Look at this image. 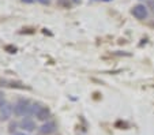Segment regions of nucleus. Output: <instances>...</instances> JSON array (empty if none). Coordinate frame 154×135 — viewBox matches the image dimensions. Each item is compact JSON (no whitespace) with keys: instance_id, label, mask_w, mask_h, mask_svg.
<instances>
[{"instance_id":"f257e3e1","label":"nucleus","mask_w":154,"mask_h":135,"mask_svg":"<svg viewBox=\"0 0 154 135\" xmlns=\"http://www.w3.org/2000/svg\"><path fill=\"white\" fill-rule=\"evenodd\" d=\"M14 113L17 116H27L32 115V105L27 100H19L17 104L14 105Z\"/></svg>"},{"instance_id":"f03ea898","label":"nucleus","mask_w":154,"mask_h":135,"mask_svg":"<svg viewBox=\"0 0 154 135\" xmlns=\"http://www.w3.org/2000/svg\"><path fill=\"white\" fill-rule=\"evenodd\" d=\"M131 14L134 15L137 19H139V21H143V19H146L149 15L147 12V7L145 6V4H137V6L132 7V10H131Z\"/></svg>"},{"instance_id":"7ed1b4c3","label":"nucleus","mask_w":154,"mask_h":135,"mask_svg":"<svg viewBox=\"0 0 154 135\" xmlns=\"http://www.w3.org/2000/svg\"><path fill=\"white\" fill-rule=\"evenodd\" d=\"M12 111H14V106L11 105L10 103H6L2 108H0V120L2 121H6L11 118Z\"/></svg>"},{"instance_id":"20e7f679","label":"nucleus","mask_w":154,"mask_h":135,"mask_svg":"<svg viewBox=\"0 0 154 135\" xmlns=\"http://www.w3.org/2000/svg\"><path fill=\"white\" fill-rule=\"evenodd\" d=\"M56 128H57V124H56L55 121H47V123H44L42 126L38 128V132H40L41 135H49V134H52V132H55Z\"/></svg>"},{"instance_id":"39448f33","label":"nucleus","mask_w":154,"mask_h":135,"mask_svg":"<svg viewBox=\"0 0 154 135\" xmlns=\"http://www.w3.org/2000/svg\"><path fill=\"white\" fill-rule=\"evenodd\" d=\"M19 126H20V128H23L25 131H29V132H32V131H34V130H35L34 120H33V119H30V118H23L22 120H20Z\"/></svg>"},{"instance_id":"423d86ee","label":"nucleus","mask_w":154,"mask_h":135,"mask_svg":"<svg viewBox=\"0 0 154 135\" xmlns=\"http://www.w3.org/2000/svg\"><path fill=\"white\" fill-rule=\"evenodd\" d=\"M35 116H37V119L38 120H41V121L48 120V119L51 118V109L48 108V106H42V108L40 109V112H38Z\"/></svg>"},{"instance_id":"0eeeda50","label":"nucleus","mask_w":154,"mask_h":135,"mask_svg":"<svg viewBox=\"0 0 154 135\" xmlns=\"http://www.w3.org/2000/svg\"><path fill=\"white\" fill-rule=\"evenodd\" d=\"M2 86H8V87H14V89H29L27 86L22 85L20 82H14V81H2Z\"/></svg>"},{"instance_id":"6e6552de","label":"nucleus","mask_w":154,"mask_h":135,"mask_svg":"<svg viewBox=\"0 0 154 135\" xmlns=\"http://www.w3.org/2000/svg\"><path fill=\"white\" fill-rule=\"evenodd\" d=\"M41 108H42V106H41L38 103H37V104H33V105H32V113H35V115H37L38 112H40Z\"/></svg>"},{"instance_id":"1a4fd4ad","label":"nucleus","mask_w":154,"mask_h":135,"mask_svg":"<svg viewBox=\"0 0 154 135\" xmlns=\"http://www.w3.org/2000/svg\"><path fill=\"white\" fill-rule=\"evenodd\" d=\"M17 127H18V124L15 123V121H12V123H10V126H8V131L10 132H14L15 130H17Z\"/></svg>"},{"instance_id":"9d476101","label":"nucleus","mask_w":154,"mask_h":135,"mask_svg":"<svg viewBox=\"0 0 154 135\" xmlns=\"http://www.w3.org/2000/svg\"><path fill=\"white\" fill-rule=\"evenodd\" d=\"M4 49H6L7 52H10V53H15V52H17V48L12 47V45H7V47L4 48Z\"/></svg>"},{"instance_id":"9b49d317","label":"nucleus","mask_w":154,"mask_h":135,"mask_svg":"<svg viewBox=\"0 0 154 135\" xmlns=\"http://www.w3.org/2000/svg\"><path fill=\"white\" fill-rule=\"evenodd\" d=\"M19 33H20V34H23V33H26V34H33V33H34V30H33V29H22Z\"/></svg>"},{"instance_id":"f8f14e48","label":"nucleus","mask_w":154,"mask_h":135,"mask_svg":"<svg viewBox=\"0 0 154 135\" xmlns=\"http://www.w3.org/2000/svg\"><path fill=\"white\" fill-rule=\"evenodd\" d=\"M6 104V101H4V94L3 93H0V108Z\"/></svg>"},{"instance_id":"ddd939ff","label":"nucleus","mask_w":154,"mask_h":135,"mask_svg":"<svg viewBox=\"0 0 154 135\" xmlns=\"http://www.w3.org/2000/svg\"><path fill=\"white\" fill-rule=\"evenodd\" d=\"M40 4H42V6H48V4L51 3V0H37Z\"/></svg>"},{"instance_id":"4468645a","label":"nucleus","mask_w":154,"mask_h":135,"mask_svg":"<svg viewBox=\"0 0 154 135\" xmlns=\"http://www.w3.org/2000/svg\"><path fill=\"white\" fill-rule=\"evenodd\" d=\"M113 55H116V56H131V53H125V52H115Z\"/></svg>"},{"instance_id":"2eb2a0df","label":"nucleus","mask_w":154,"mask_h":135,"mask_svg":"<svg viewBox=\"0 0 154 135\" xmlns=\"http://www.w3.org/2000/svg\"><path fill=\"white\" fill-rule=\"evenodd\" d=\"M147 6H150L151 10L154 11V0H147Z\"/></svg>"},{"instance_id":"dca6fc26","label":"nucleus","mask_w":154,"mask_h":135,"mask_svg":"<svg viewBox=\"0 0 154 135\" xmlns=\"http://www.w3.org/2000/svg\"><path fill=\"white\" fill-rule=\"evenodd\" d=\"M12 135H27V134H25V132H14Z\"/></svg>"},{"instance_id":"f3484780","label":"nucleus","mask_w":154,"mask_h":135,"mask_svg":"<svg viewBox=\"0 0 154 135\" xmlns=\"http://www.w3.org/2000/svg\"><path fill=\"white\" fill-rule=\"evenodd\" d=\"M22 2H23V3H32L33 0H22Z\"/></svg>"},{"instance_id":"a211bd4d","label":"nucleus","mask_w":154,"mask_h":135,"mask_svg":"<svg viewBox=\"0 0 154 135\" xmlns=\"http://www.w3.org/2000/svg\"><path fill=\"white\" fill-rule=\"evenodd\" d=\"M74 3H79V2H81V0H72Z\"/></svg>"},{"instance_id":"6ab92c4d","label":"nucleus","mask_w":154,"mask_h":135,"mask_svg":"<svg viewBox=\"0 0 154 135\" xmlns=\"http://www.w3.org/2000/svg\"><path fill=\"white\" fill-rule=\"evenodd\" d=\"M101 2H111V0H101Z\"/></svg>"}]
</instances>
